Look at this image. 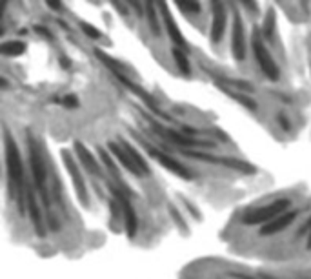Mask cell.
Instances as JSON below:
<instances>
[{"label":"cell","mask_w":311,"mask_h":279,"mask_svg":"<svg viewBox=\"0 0 311 279\" xmlns=\"http://www.w3.org/2000/svg\"><path fill=\"white\" fill-rule=\"evenodd\" d=\"M4 148H6V166H8V177L11 183V192L17 188V205L18 212L24 214L26 212V199H24V166L22 157L18 146L15 144L13 137L9 135L8 128L4 130Z\"/></svg>","instance_id":"obj_1"},{"label":"cell","mask_w":311,"mask_h":279,"mask_svg":"<svg viewBox=\"0 0 311 279\" xmlns=\"http://www.w3.org/2000/svg\"><path fill=\"white\" fill-rule=\"evenodd\" d=\"M251 48H253V55H255V60H257L260 71L270 78L271 83H277V81L280 78L279 66L275 64V60L271 59L270 51H268L266 44H264V41H262V37H260V29L258 28L253 29Z\"/></svg>","instance_id":"obj_2"},{"label":"cell","mask_w":311,"mask_h":279,"mask_svg":"<svg viewBox=\"0 0 311 279\" xmlns=\"http://www.w3.org/2000/svg\"><path fill=\"white\" fill-rule=\"evenodd\" d=\"M27 137V153H29V166H31L33 172V181H35L36 190L40 192L42 199H44L46 208H50V193H48V188H46V165L40 157V151L36 148L35 141H33L31 133H26Z\"/></svg>","instance_id":"obj_3"},{"label":"cell","mask_w":311,"mask_h":279,"mask_svg":"<svg viewBox=\"0 0 311 279\" xmlns=\"http://www.w3.org/2000/svg\"><path fill=\"white\" fill-rule=\"evenodd\" d=\"M289 206H291V201H289V199H277V201L270 203V205L260 206L257 210L246 214L242 217V223L249 224V226H253V224H262V226H264V224L275 221L277 217H280L282 214H286Z\"/></svg>","instance_id":"obj_4"},{"label":"cell","mask_w":311,"mask_h":279,"mask_svg":"<svg viewBox=\"0 0 311 279\" xmlns=\"http://www.w3.org/2000/svg\"><path fill=\"white\" fill-rule=\"evenodd\" d=\"M108 188H109V192L113 193V197H115L117 201H120L122 219H124V230H126L127 237H135V235H137V228H139V219H137L135 208H133V205H131L129 199H127V197L124 195V193H122L118 188H115V184L109 183Z\"/></svg>","instance_id":"obj_5"},{"label":"cell","mask_w":311,"mask_h":279,"mask_svg":"<svg viewBox=\"0 0 311 279\" xmlns=\"http://www.w3.org/2000/svg\"><path fill=\"white\" fill-rule=\"evenodd\" d=\"M62 161H64V166L68 170L69 177L73 181V186H75V192H77V197L78 201L82 203L84 206H87V201H90V195H87V186H86V181L82 177L80 170H78L77 163L73 161L71 153L68 150H62Z\"/></svg>","instance_id":"obj_6"},{"label":"cell","mask_w":311,"mask_h":279,"mask_svg":"<svg viewBox=\"0 0 311 279\" xmlns=\"http://www.w3.org/2000/svg\"><path fill=\"white\" fill-rule=\"evenodd\" d=\"M231 53L235 60H246V33H244V22L239 11L233 13V28H231Z\"/></svg>","instance_id":"obj_7"},{"label":"cell","mask_w":311,"mask_h":279,"mask_svg":"<svg viewBox=\"0 0 311 279\" xmlns=\"http://www.w3.org/2000/svg\"><path fill=\"white\" fill-rule=\"evenodd\" d=\"M148 151H149V155L153 157V159L157 161L158 165L164 166V168H166L167 172H171L173 175H176V177H181V179H186V181L193 179V174H191L190 170H188L184 165H182L181 161H176L175 157L166 155V153H162V151L155 150V148H148Z\"/></svg>","instance_id":"obj_8"},{"label":"cell","mask_w":311,"mask_h":279,"mask_svg":"<svg viewBox=\"0 0 311 279\" xmlns=\"http://www.w3.org/2000/svg\"><path fill=\"white\" fill-rule=\"evenodd\" d=\"M113 75H115V77H117L118 81H120V83L124 84V86H126L131 93H135V95L139 97L140 101L144 102V104L148 106L149 110L153 111L155 115H158V117H164V119H169V117H167V115H164V111L160 110V108H158V106H157V102H155L153 97L149 95L148 92H144V90H142V88H140L139 84H135V83H133V81H129V78H127L124 73H113Z\"/></svg>","instance_id":"obj_9"},{"label":"cell","mask_w":311,"mask_h":279,"mask_svg":"<svg viewBox=\"0 0 311 279\" xmlns=\"http://www.w3.org/2000/svg\"><path fill=\"white\" fill-rule=\"evenodd\" d=\"M157 8L160 10L164 26H166V31H167V35H169V38H171V42L179 48V50H188V44H186V41H184V35L181 33V29H179L175 20H173L171 11H169L167 4H164L162 2V4H157Z\"/></svg>","instance_id":"obj_10"},{"label":"cell","mask_w":311,"mask_h":279,"mask_svg":"<svg viewBox=\"0 0 311 279\" xmlns=\"http://www.w3.org/2000/svg\"><path fill=\"white\" fill-rule=\"evenodd\" d=\"M26 208H27V214H29V219H31V223H33V228H35V233L38 237H46L44 217H42L40 208L36 205L35 190H33L31 186L26 188Z\"/></svg>","instance_id":"obj_11"},{"label":"cell","mask_w":311,"mask_h":279,"mask_svg":"<svg viewBox=\"0 0 311 279\" xmlns=\"http://www.w3.org/2000/svg\"><path fill=\"white\" fill-rule=\"evenodd\" d=\"M213 20H211V31H209V37H211V42H220L222 37H224L226 31V6L220 4V2H213Z\"/></svg>","instance_id":"obj_12"},{"label":"cell","mask_w":311,"mask_h":279,"mask_svg":"<svg viewBox=\"0 0 311 279\" xmlns=\"http://www.w3.org/2000/svg\"><path fill=\"white\" fill-rule=\"evenodd\" d=\"M297 215H298V212H286V214H282L280 217H277L275 221L264 224L260 230V235H275V233H279V232H284L288 226H291V224L295 223Z\"/></svg>","instance_id":"obj_13"},{"label":"cell","mask_w":311,"mask_h":279,"mask_svg":"<svg viewBox=\"0 0 311 279\" xmlns=\"http://www.w3.org/2000/svg\"><path fill=\"white\" fill-rule=\"evenodd\" d=\"M108 150H109V153H111L115 159L120 163L124 168L129 172V174H133L135 177H142V174L139 172V168L135 166V163L131 161V157H129V153H127L126 150H124V146H118V144H115L113 141H109L108 142Z\"/></svg>","instance_id":"obj_14"},{"label":"cell","mask_w":311,"mask_h":279,"mask_svg":"<svg viewBox=\"0 0 311 279\" xmlns=\"http://www.w3.org/2000/svg\"><path fill=\"white\" fill-rule=\"evenodd\" d=\"M75 153H77V157L82 163V166H84L90 174L100 175V166H99V163H97V159L93 157V153H91V151L87 150L80 141H75Z\"/></svg>","instance_id":"obj_15"},{"label":"cell","mask_w":311,"mask_h":279,"mask_svg":"<svg viewBox=\"0 0 311 279\" xmlns=\"http://www.w3.org/2000/svg\"><path fill=\"white\" fill-rule=\"evenodd\" d=\"M99 157H100V161L104 163V166L108 168V172L111 174V177L117 181L118 184H120V188L122 190H127L126 188V184H124V181L120 179V172H118V168L115 166V163H113V157H111V153H109L108 150H104V148H99Z\"/></svg>","instance_id":"obj_16"},{"label":"cell","mask_w":311,"mask_h":279,"mask_svg":"<svg viewBox=\"0 0 311 279\" xmlns=\"http://www.w3.org/2000/svg\"><path fill=\"white\" fill-rule=\"evenodd\" d=\"M144 11H146V19H148V24H149V29L153 33V37L158 38L160 37V33H162V29H160V22H158V19H157V4L146 2Z\"/></svg>","instance_id":"obj_17"},{"label":"cell","mask_w":311,"mask_h":279,"mask_svg":"<svg viewBox=\"0 0 311 279\" xmlns=\"http://www.w3.org/2000/svg\"><path fill=\"white\" fill-rule=\"evenodd\" d=\"M26 51V42L22 41H8L0 46V53L4 57H20Z\"/></svg>","instance_id":"obj_18"},{"label":"cell","mask_w":311,"mask_h":279,"mask_svg":"<svg viewBox=\"0 0 311 279\" xmlns=\"http://www.w3.org/2000/svg\"><path fill=\"white\" fill-rule=\"evenodd\" d=\"M124 150L129 153V157H131V161L135 163V166L139 168V172L142 175H149V166H148V163H146V159L142 155H140L139 151H137V148L135 146H131L129 142H124Z\"/></svg>","instance_id":"obj_19"},{"label":"cell","mask_w":311,"mask_h":279,"mask_svg":"<svg viewBox=\"0 0 311 279\" xmlns=\"http://www.w3.org/2000/svg\"><path fill=\"white\" fill-rule=\"evenodd\" d=\"M171 55H173V60H175V64L179 66V69H181L186 77H190V75H191V64H190V59H188V55L184 53V50L173 48Z\"/></svg>","instance_id":"obj_20"},{"label":"cell","mask_w":311,"mask_h":279,"mask_svg":"<svg viewBox=\"0 0 311 279\" xmlns=\"http://www.w3.org/2000/svg\"><path fill=\"white\" fill-rule=\"evenodd\" d=\"M275 26H277L275 13H273V10H270L268 11V15H266V20H264V24H262V35H264L266 38H273Z\"/></svg>","instance_id":"obj_21"},{"label":"cell","mask_w":311,"mask_h":279,"mask_svg":"<svg viewBox=\"0 0 311 279\" xmlns=\"http://www.w3.org/2000/svg\"><path fill=\"white\" fill-rule=\"evenodd\" d=\"M80 28H82V31H84V35H87V37L93 38V41H99V38L102 37V33H100L95 26H91V24H87V22H82Z\"/></svg>","instance_id":"obj_22"},{"label":"cell","mask_w":311,"mask_h":279,"mask_svg":"<svg viewBox=\"0 0 311 279\" xmlns=\"http://www.w3.org/2000/svg\"><path fill=\"white\" fill-rule=\"evenodd\" d=\"M176 6H179L181 10L191 11V13H195V15H199L200 11H202V6H200L199 2H176Z\"/></svg>","instance_id":"obj_23"},{"label":"cell","mask_w":311,"mask_h":279,"mask_svg":"<svg viewBox=\"0 0 311 279\" xmlns=\"http://www.w3.org/2000/svg\"><path fill=\"white\" fill-rule=\"evenodd\" d=\"M233 97H235V99H237L239 102H242V104L246 106V108H249V110H257V102L251 101L249 97H244V95H233Z\"/></svg>","instance_id":"obj_24"},{"label":"cell","mask_w":311,"mask_h":279,"mask_svg":"<svg viewBox=\"0 0 311 279\" xmlns=\"http://www.w3.org/2000/svg\"><path fill=\"white\" fill-rule=\"evenodd\" d=\"M62 104L66 106V108H78V99L77 95H66L62 99Z\"/></svg>","instance_id":"obj_25"},{"label":"cell","mask_w":311,"mask_h":279,"mask_svg":"<svg viewBox=\"0 0 311 279\" xmlns=\"http://www.w3.org/2000/svg\"><path fill=\"white\" fill-rule=\"evenodd\" d=\"M304 233H307V243H306V245H307V248H309V250H311V219L307 221L306 224H304L302 228H300L298 235H304Z\"/></svg>","instance_id":"obj_26"},{"label":"cell","mask_w":311,"mask_h":279,"mask_svg":"<svg viewBox=\"0 0 311 279\" xmlns=\"http://www.w3.org/2000/svg\"><path fill=\"white\" fill-rule=\"evenodd\" d=\"M33 29H35V31L38 33V35H42V37L50 38V41H51V38H53V35H51V31H50V29H48V28H42V26H35V28H33Z\"/></svg>","instance_id":"obj_27"},{"label":"cell","mask_w":311,"mask_h":279,"mask_svg":"<svg viewBox=\"0 0 311 279\" xmlns=\"http://www.w3.org/2000/svg\"><path fill=\"white\" fill-rule=\"evenodd\" d=\"M169 212H171V215H173V221H176V223H179V226H181V228L184 230V228H186V223L181 219V215H179V212L173 210V206H169Z\"/></svg>","instance_id":"obj_28"},{"label":"cell","mask_w":311,"mask_h":279,"mask_svg":"<svg viewBox=\"0 0 311 279\" xmlns=\"http://www.w3.org/2000/svg\"><path fill=\"white\" fill-rule=\"evenodd\" d=\"M280 123V126H282V130H286V132H289L291 130V124L288 123V119H286L284 115H279V119H277Z\"/></svg>","instance_id":"obj_29"},{"label":"cell","mask_w":311,"mask_h":279,"mask_svg":"<svg viewBox=\"0 0 311 279\" xmlns=\"http://www.w3.org/2000/svg\"><path fill=\"white\" fill-rule=\"evenodd\" d=\"M48 6H50V8H53V10H57V11L62 10V8H64V6L60 4V2H48Z\"/></svg>","instance_id":"obj_30"},{"label":"cell","mask_w":311,"mask_h":279,"mask_svg":"<svg viewBox=\"0 0 311 279\" xmlns=\"http://www.w3.org/2000/svg\"><path fill=\"white\" fill-rule=\"evenodd\" d=\"M60 62H62L64 68H69V60L66 59V57H60Z\"/></svg>","instance_id":"obj_31"}]
</instances>
